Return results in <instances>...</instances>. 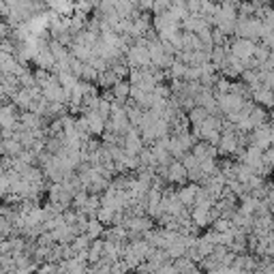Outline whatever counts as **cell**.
Here are the masks:
<instances>
[{"label":"cell","mask_w":274,"mask_h":274,"mask_svg":"<svg viewBox=\"0 0 274 274\" xmlns=\"http://www.w3.org/2000/svg\"><path fill=\"white\" fill-rule=\"evenodd\" d=\"M155 3L157 0H137V7H140V9H146V11H155Z\"/></svg>","instance_id":"7a4b0ae2"},{"label":"cell","mask_w":274,"mask_h":274,"mask_svg":"<svg viewBox=\"0 0 274 274\" xmlns=\"http://www.w3.org/2000/svg\"><path fill=\"white\" fill-rule=\"evenodd\" d=\"M184 178V169L180 165H174L172 167V180H182Z\"/></svg>","instance_id":"3957f363"},{"label":"cell","mask_w":274,"mask_h":274,"mask_svg":"<svg viewBox=\"0 0 274 274\" xmlns=\"http://www.w3.org/2000/svg\"><path fill=\"white\" fill-rule=\"evenodd\" d=\"M221 3H227V0H221Z\"/></svg>","instance_id":"5b68a950"},{"label":"cell","mask_w":274,"mask_h":274,"mask_svg":"<svg viewBox=\"0 0 274 274\" xmlns=\"http://www.w3.org/2000/svg\"><path fill=\"white\" fill-rule=\"evenodd\" d=\"M255 50V43L248 41V39H238L236 43H233V54L240 56V58H248V56H253Z\"/></svg>","instance_id":"6da1fadb"},{"label":"cell","mask_w":274,"mask_h":274,"mask_svg":"<svg viewBox=\"0 0 274 274\" xmlns=\"http://www.w3.org/2000/svg\"><path fill=\"white\" fill-rule=\"evenodd\" d=\"M126 92H128L126 84H118V86H116V94H118V96H126Z\"/></svg>","instance_id":"277c9868"}]
</instances>
